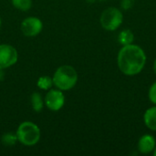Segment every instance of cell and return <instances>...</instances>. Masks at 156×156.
Masks as SVG:
<instances>
[{
  "label": "cell",
  "instance_id": "cell-21",
  "mask_svg": "<svg viewBox=\"0 0 156 156\" xmlns=\"http://www.w3.org/2000/svg\"><path fill=\"white\" fill-rule=\"evenodd\" d=\"M1 25H2V19H1V16H0V27H1Z\"/></svg>",
  "mask_w": 156,
  "mask_h": 156
},
{
  "label": "cell",
  "instance_id": "cell-10",
  "mask_svg": "<svg viewBox=\"0 0 156 156\" xmlns=\"http://www.w3.org/2000/svg\"><path fill=\"white\" fill-rule=\"evenodd\" d=\"M30 103H31V107L35 112H40L43 110L44 105H45L43 96L39 92H37V91H35L31 94Z\"/></svg>",
  "mask_w": 156,
  "mask_h": 156
},
{
  "label": "cell",
  "instance_id": "cell-4",
  "mask_svg": "<svg viewBox=\"0 0 156 156\" xmlns=\"http://www.w3.org/2000/svg\"><path fill=\"white\" fill-rule=\"evenodd\" d=\"M123 21V14L118 7L111 6L106 8L101 15L100 22L101 27L108 31L118 29Z\"/></svg>",
  "mask_w": 156,
  "mask_h": 156
},
{
  "label": "cell",
  "instance_id": "cell-15",
  "mask_svg": "<svg viewBox=\"0 0 156 156\" xmlns=\"http://www.w3.org/2000/svg\"><path fill=\"white\" fill-rule=\"evenodd\" d=\"M148 98H149L150 101H151L153 104L156 105V81H154V82L151 85V87H150V89H149V91H148Z\"/></svg>",
  "mask_w": 156,
  "mask_h": 156
},
{
  "label": "cell",
  "instance_id": "cell-20",
  "mask_svg": "<svg viewBox=\"0 0 156 156\" xmlns=\"http://www.w3.org/2000/svg\"><path fill=\"white\" fill-rule=\"evenodd\" d=\"M153 153H154V155L156 156V146H155V148H154V152H153Z\"/></svg>",
  "mask_w": 156,
  "mask_h": 156
},
{
  "label": "cell",
  "instance_id": "cell-14",
  "mask_svg": "<svg viewBox=\"0 0 156 156\" xmlns=\"http://www.w3.org/2000/svg\"><path fill=\"white\" fill-rule=\"evenodd\" d=\"M13 6L20 11H27L32 6V0H11Z\"/></svg>",
  "mask_w": 156,
  "mask_h": 156
},
{
  "label": "cell",
  "instance_id": "cell-19",
  "mask_svg": "<svg viewBox=\"0 0 156 156\" xmlns=\"http://www.w3.org/2000/svg\"><path fill=\"white\" fill-rule=\"evenodd\" d=\"M97 0H86V2L87 3H89V4H93V3H95Z\"/></svg>",
  "mask_w": 156,
  "mask_h": 156
},
{
  "label": "cell",
  "instance_id": "cell-17",
  "mask_svg": "<svg viewBox=\"0 0 156 156\" xmlns=\"http://www.w3.org/2000/svg\"><path fill=\"white\" fill-rule=\"evenodd\" d=\"M5 80V69H0V82Z\"/></svg>",
  "mask_w": 156,
  "mask_h": 156
},
{
  "label": "cell",
  "instance_id": "cell-9",
  "mask_svg": "<svg viewBox=\"0 0 156 156\" xmlns=\"http://www.w3.org/2000/svg\"><path fill=\"white\" fill-rule=\"evenodd\" d=\"M144 122L148 129L156 132V105L148 108L144 114Z\"/></svg>",
  "mask_w": 156,
  "mask_h": 156
},
{
  "label": "cell",
  "instance_id": "cell-3",
  "mask_svg": "<svg viewBox=\"0 0 156 156\" xmlns=\"http://www.w3.org/2000/svg\"><path fill=\"white\" fill-rule=\"evenodd\" d=\"M17 140L25 146H33L37 144L41 137L39 127L32 122H23L17 127L16 132Z\"/></svg>",
  "mask_w": 156,
  "mask_h": 156
},
{
  "label": "cell",
  "instance_id": "cell-7",
  "mask_svg": "<svg viewBox=\"0 0 156 156\" xmlns=\"http://www.w3.org/2000/svg\"><path fill=\"white\" fill-rule=\"evenodd\" d=\"M20 29L26 37H36L42 31L43 23L37 16H28L21 22Z\"/></svg>",
  "mask_w": 156,
  "mask_h": 156
},
{
  "label": "cell",
  "instance_id": "cell-12",
  "mask_svg": "<svg viewBox=\"0 0 156 156\" xmlns=\"http://www.w3.org/2000/svg\"><path fill=\"white\" fill-rule=\"evenodd\" d=\"M17 142L18 140H17V136L16 133L8 132V133H5L1 136V143L5 146H7V147L14 146Z\"/></svg>",
  "mask_w": 156,
  "mask_h": 156
},
{
  "label": "cell",
  "instance_id": "cell-22",
  "mask_svg": "<svg viewBox=\"0 0 156 156\" xmlns=\"http://www.w3.org/2000/svg\"><path fill=\"white\" fill-rule=\"evenodd\" d=\"M103 1H104V0H103Z\"/></svg>",
  "mask_w": 156,
  "mask_h": 156
},
{
  "label": "cell",
  "instance_id": "cell-11",
  "mask_svg": "<svg viewBox=\"0 0 156 156\" xmlns=\"http://www.w3.org/2000/svg\"><path fill=\"white\" fill-rule=\"evenodd\" d=\"M134 41V34L131 29H123L118 35V42L122 46L133 44Z\"/></svg>",
  "mask_w": 156,
  "mask_h": 156
},
{
  "label": "cell",
  "instance_id": "cell-5",
  "mask_svg": "<svg viewBox=\"0 0 156 156\" xmlns=\"http://www.w3.org/2000/svg\"><path fill=\"white\" fill-rule=\"evenodd\" d=\"M65 95L63 91L58 89L48 90L44 98L45 106L52 112H58L61 110L65 104Z\"/></svg>",
  "mask_w": 156,
  "mask_h": 156
},
{
  "label": "cell",
  "instance_id": "cell-16",
  "mask_svg": "<svg viewBox=\"0 0 156 156\" xmlns=\"http://www.w3.org/2000/svg\"><path fill=\"white\" fill-rule=\"evenodd\" d=\"M134 4H135V0H121L120 2L121 8L124 11H128L132 9Z\"/></svg>",
  "mask_w": 156,
  "mask_h": 156
},
{
  "label": "cell",
  "instance_id": "cell-13",
  "mask_svg": "<svg viewBox=\"0 0 156 156\" xmlns=\"http://www.w3.org/2000/svg\"><path fill=\"white\" fill-rule=\"evenodd\" d=\"M53 80L49 76H41L37 81V86L43 90H48L53 86Z\"/></svg>",
  "mask_w": 156,
  "mask_h": 156
},
{
  "label": "cell",
  "instance_id": "cell-2",
  "mask_svg": "<svg viewBox=\"0 0 156 156\" xmlns=\"http://www.w3.org/2000/svg\"><path fill=\"white\" fill-rule=\"evenodd\" d=\"M78 79L77 70L70 65H62L58 67L52 76L54 86L62 91L73 89L78 82Z\"/></svg>",
  "mask_w": 156,
  "mask_h": 156
},
{
  "label": "cell",
  "instance_id": "cell-18",
  "mask_svg": "<svg viewBox=\"0 0 156 156\" xmlns=\"http://www.w3.org/2000/svg\"><path fill=\"white\" fill-rule=\"evenodd\" d=\"M153 69H154V72L155 73V75H156V58L154 59V65H153Z\"/></svg>",
  "mask_w": 156,
  "mask_h": 156
},
{
  "label": "cell",
  "instance_id": "cell-8",
  "mask_svg": "<svg viewBox=\"0 0 156 156\" xmlns=\"http://www.w3.org/2000/svg\"><path fill=\"white\" fill-rule=\"evenodd\" d=\"M156 146L155 138L151 134H144L140 137L137 144V148L140 154H148L153 153Z\"/></svg>",
  "mask_w": 156,
  "mask_h": 156
},
{
  "label": "cell",
  "instance_id": "cell-6",
  "mask_svg": "<svg viewBox=\"0 0 156 156\" xmlns=\"http://www.w3.org/2000/svg\"><path fill=\"white\" fill-rule=\"evenodd\" d=\"M18 59L17 50L9 44L0 45V69H8L15 65Z\"/></svg>",
  "mask_w": 156,
  "mask_h": 156
},
{
  "label": "cell",
  "instance_id": "cell-1",
  "mask_svg": "<svg viewBox=\"0 0 156 156\" xmlns=\"http://www.w3.org/2000/svg\"><path fill=\"white\" fill-rule=\"evenodd\" d=\"M144 50L136 44L122 46L117 55V65L122 73L126 76H135L141 73L146 64Z\"/></svg>",
  "mask_w": 156,
  "mask_h": 156
}]
</instances>
